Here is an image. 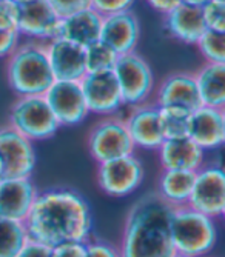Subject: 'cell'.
<instances>
[{"instance_id": "10", "label": "cell", "mask_w": 225, "mask_h": 257, "mask_svg": "<svg viewBox=\"0 0 225 257\" xmlns=\"http://www.w3.org/2000/svg\"><path fill=\"white\" fill-rule=\"evenodd\" d=\"M79 83L89 114L109 117V115H118L121 108L125 106L113 69L86 73Z\"/></svg>"}, {"instance_id": "41", "label": "cell", "mask_w": 225, "mask_h": 257, "mask_svg": "<svg viewBox=\"0 0 225 257\" xmlns=\"http://www.w3.org/2000/svg\"><path fill=\"white\" fill-rule=\"evenodd\" d=\"M171 257H184V255H181V254H174V255H171Z\"/></svg>"}, {"instance_id": "39", "label": "cell", "mask_w": 225, "mask_h": 257, "mask_svg": "<svg viewBox=\"0 0 225 257\" xmlns=\"http://www.w3.org/2000/svg\"><path fill=\"white\" fill-rule=\"evenodd\" d=\"M5 179V168H4V162L0 159V180Z\"/></svg>"}, {"instance_id": "35", "label": "cell", "mask_w": 225, "mask_h": 257, "mask_svg": "<svg viewBox=\"0 0 225 257\" xmlns=\"http://www.w3.org/2000/svg\"><path fill=\"white\" fill-rule=\"evenodd\" d=\"M20 43L17 31L0 30V59H8Z\"/></svg>"}, {"instance_id": "12", "label": "cell", "mask_w": 225, "mask_h": 257, "mask_svg": "<svg viewBox=\"0 0 225 257\" xmlns=\"http://www.w3.org/2000/svg\"><path fill=\"white\" fill-rule=\"evenodd\" d=\"M17 33L34 42L47 43L57 37L59 17L48 0H27L17 4Z\"/></svg>"}, {"instance_id": "22", "label": "cell", "mask_w": 225, "mask_h": 257, "mask_svg": "<svg viewBox=\"0 0 225 257\" xmlns=\"http://www.w3.org/2000/svg\"><path fill=\"white\" fill-rule=\"evenodd\" d=\"M165 30L170 36L187 45H196L207 27L199 8L181 4L165 14Z\"/></svg>"}, {"instance_id": "19", "label": "cell", "mask_w": 225, "mask_h": 257, "mask_svg": "<svg viewBox=\"0 0 225 257\" xmlns=\"http://www.w3.org/2000/svg\"><path fill=\"white\" fill-rule=\"evenodd\" d=\"M154 97L159 108H181L193 112L202 106L194 74L190 73H173L165 77Z\"/></svg>"}, {"instance_id": "31", "label": "cell", "mask_w": 225, "mask_h": 257, "mask_svg": "<svg viewBox=\"0 0 225 257\" xmlns=\"http://www.w3.org/2000/svg\"><path fill=\"white\" fill-rule=\"evenodd\" d=\"M85 245H86V257H122L119 246L106 240L91 237L86 240Z\"/></svg>"}, {"instance_id": "33", "label": "cell", "mask_w": 225, "mask_h": 257, "mask_svg": "<svg viewBox=\"0 0 225 257\" xmlns=\"http://www.w3.org/2000/svg\"><path fill=\"white\" fill-rule=\"evenodd\" d=\"M19 7L14 0H0V30L17 31Z\"/></svg>"}, {"instance_id": "7", "label": "cell", "mask_w": 225, "mask_h": 257, "mask_svg": "<svg viewBox=\"0 0 225 257\" xmlns=\"http://www.w3.org/2000/svg\"><path fill=\"white\" fill-rule=\"evenodd\" d=\"M86 147L89 156L97 165L113 159L134 154L136 151L128 134L125 120L119 115L102 117L99 122H96L88 133Z\"/></svg>"}, {"instance_id": "25", "label": "cell", "mask_w": 225, "mask_h": 257, "mask_svg": "<svg viewBox=\"0 0 225 257\" xmlns=\"http://www.w3.org/2000/svg\"><path fill=\"white\" fill-rule=\"evenodd\" d=\"M27 240L28 232L24 223L0 217V257H16Z\"/></svg>"}, {"instance_id": "13", "label": "cell", "mask_w": 225, "mask_h": 257, "mask_svg": "<svg viewBox=\"0 0 225 257\" xmlns=\"http://www.w3.org/2000/svg\"><path fill=\"white\" fill-rule=\"evenodd\" d=\"M0 159L5 177H31L37 163L34 142L8 125L0 128Z\"/></svg>"}, {"instance_id": "5", "label": "cell", "mask_w": 225, "mask_h": 257, "mask_svg": "<svg viewBox=\"0 0 225 257\" xmlns=\"http://www.w3.org/2000/svg\"><path fill=\"white\" fill-rule=\"evenodd\" d=\"M8 126L31 142L48 140L60 128L43 96L19 97L11 106Z\"/></svg>"}, {"instance_id": "17", "label": "cell", "mask_w": 225, "mask_h": 257, "mask_svg": "<svg viewBox=\"0 0 225 257\" xmlns=\"http://www.w3.org/2000/svg\"><path fill=\"white\" fill-rule=\"evenodd\" d=\"M141 37V23L133 11L106 16L102 19L99 40L118 56L134 53Z\"/></svg>"}, {"instance_id": "36", "label": "cell", "mask_w": 225, "mask_h": 257, "mask_svg": "<svg viewBox=\"0 0 225 257\" xmlns=\"http://www.w3.org/2000/svg\"><path fill=\"white\" fill-rule=\"evenodd\" d=\"M16 257H51V246L28 237Z\"/></svg>"}, {"instance_id": "37", "label": "cell", "mask_w": 225, "mask_h": 257, "mask_svg": "<svg viewBox=\"0 0 225 257\" xmlns=\"http://www.w3.org/2000/svg\"><path fill=\"white\" fill-rule=\"evenodd\" d=\"M145 2L157 13L161 14H168L170 11H173L176 7H179L182 4V0H145Z\"/></svg>"}, {"instance_id": "1", "label": "cell", "mask_w": 225, "mask_h": 257, "mask_svg": "<svg viewBox=\"0 0 225 257\" xmlns=\"http://www.w3.org/2000/svg\"><path fill=\"white\" fill-rule=\"evenodd\" d=\"M24 225L30 239L53 248L91 239L94 219L91 205L79 191L53 186L39 191Z\"/></svg>"}, {"instance_id": "9", "label": "cell", "mask_w": 225, "mask_h": 257, "mask_svg": "<svg viewBox=\"0 0 225 257\" xmlns=\"http://www.w3.org/2000/svg\"><path fill=\"white\" fill-rule=\"evenodd\" d=\"M188 206L219 220L225 214V173L217 163H204L194 174Z\"/></svg>"}, {"instance_id": "3", "label": "cell", "mask_w": 225, "mask_h": 257, "mask_svg": "<svg viewBox=\"0 0 225 257\" xmlns=\"http://www.w3.org/2000/svg\"><path fill=\"white\" fill-rule=\"evenodd\" d=\"M7 79L19 97L43 96L54 83L45 43L34 40L19 43L8 57Z\"/></svg>"}, {"instance_id": "14", "label": "cell", "mask_w": 225, "mask_h": 257, "mask_svg": "<svg viewBox=\"0 0 225 257\" xmlns=\"http://www.w3.org/2000/svg\"><path fill=\"white\" fill-rule=\"evenodd\" d=\"M134 148L157 151L164 142L161 126V109L156 103L133 106L124 119Z\"/></svg>"}, {"instance_id": "34", "label": "cell", "mask_w": 225, "mask_h": 257, "mask_svg": "<svg viewBox=\"0 0 225 257\" xmlns=\"http://www.w3.org/2000/svg\"><path fill=\"white\" fill-rule=\"evenodd\" d=\"M86 242H65L51 248V257H86Z\"/></svg>"}, {"instance_id": "6", "label": "cell", "mask_w": 225, "mask_h": 257, "mask_svg": "<svg viewBox=\"0 0 225 257\" xmlns=\"http://www.w3.org/2000/svg\"><path fill=\"white\" fill-rule=\"evenodd\" d=\"M113 73L125 106L133 108L148 103L154 92V76L151 66L142 56L136 53L119 56Z\"/></svg>"}, {"instance_id": "8", "label": "cell", "mask_w": 225, "mask_h": 257, "mask_svg": "<svg viewBox=\"0 0 225 257\" xmlns=\"http://www.w3.org/2000/svg\"><path fill=\"white\" fill-rule=\"evenodd\" d=\"M145 177V168L136 154L113 159L97 165V185L109 197L122 199L136 193Z\"/></svg>"}, {"instance_id": "20", "label": "cell", "mask_w": 225, "mask_h": 257, "mask_svg": "<svg viewBox=\"0 0 225 257\" xmlns=\"http://www.w3.org/2000/svg\"><path fill=\"white\" fill-rule=\"evenodd\" d=\"M156 153L162 170L196 173L205 163V153L190 137L165 139Z\"/></svg>"}, {"instance_id": "27", "label": "cell", "mask_w": 225, "mask_h": 257, "mask_svg": "<svg viewBox=\"0 0 225 257\" xmlns=\"http://www.w3.org/2000/svg\"><path fill=\"white\" fill-rule=\"evenodd\" d=\"M118 54L109 50L105 43L100 40L94 42L85 48V66L86 73H100V71H111L116 65Z\"/></svg>"}, {"instance_id": "29", "label": "cell", "mask_w": 225, "mask_h": 257, "mask_svg": "<svg viewBox=\"0 0 225 257\" xmlns=\"http://www.w3.org/2000/svg\"><path fill=\"white\" fill-rule=\"evenodd\" d=\"M200 11L207 30L225 33V0H208Z\"/></svg>"}, {"instance_id": "24", "label": "cell", "mask_w": 225, "mask_h": 257, "mask_svg": "<svg viewBox=\"0 0 225 257\" xmlns=\"http://www.w3.org/2000/svg\"><path fill=\"white\" fill-rule=\"evenodd\" d=\"M194 80L202 106L225 108V63H205Z\"/></svg>"}, {"instance_id": "23", "label": "cell", "mask_w": 225, "mask_h": 257, "mask_svg": "<svg viewBox=\"0 0 225 257\" xmlns=\"http://www.w3.org/2000/svg\"><path fill=\"white\" fill-rule=\"evenodd\" d=\"M194 174L191 171H176V170H162L157 179V197L170 208L188 206Z\"/></svg>"}, {"instance_id": "30", "label": "cell", "mask_w": 225, "mask_h": 257, "mask_svg": "<svg viewBox=\"0 0 225 257\" xmlns=\"http://www.w3.org/2000/svg\"><path fill=\"white\" fill-rule=\"evenodd\" d=\"M136 0H91V8L102 17L131 11L133 4Z\"/></svg>"}, {"instance_id": "4", "label": "cell", "mask_w": 225, "mask_h": 257, "mask_svg": "<svg viewBox=\"0 0 225 257\" xmlns=\"http://www.w3.org/2000/svg\"><path fill=\"white\" fill-rule=\"evenodd\" d=\"M170 234L176 254L207 257L217 243V220L194 211L190 206L176 208L170 219Z\"/></svg>"}, {"instance_id": "38", "label": "cell", "mask_w": 225, "mask_h": 257, "mask_svg": "<svg viewBox=\"0 0 225 257\" xmlns=\"http://www.w3.org/2000/svg\"><path fill=\"white\" fill-rule=\"evenodd\" d=\"M208 2V0H182V4L188 5V7H193V8H202L205 4Z\"/></svg>"}, {"instance_id": "40", "label": "cell", "mask_w": 225, "mask_h": 257, "mask_svg": "<svg viewBox=\"0 0 225 257\" xmlns=\"http://www.w3.org/2000/svg\"><path fill=\"white\" fill-rule=\"evenodd\" d=\"M16 4H22V2H27V0H14Z\"/></svg>"}, {"instance_id": "2", "label": "cell", "mask_w": 225, "mask_h": 257, "mask_svg": "<svg viewBox=\"0 0 225 257\" xmlns=\"http://www.w3.org/2000/svg\"><path fill=\"white\" fill-rule=\"evenodd\" d=\"M173 208L156 193L136 200L125 217L119 251L122 257H171L174 248L170 234Z\"/></svg>"}, {"instance_id": "16", "label": "cell", "mask_w": 225, "mask_h": 257, "mask_svg": "<svg viewBox=\"0 0 225 257\" xmlns=\"http://www.w3.org/2000/svg\"><path fill=\"white\" fill-rule=\"evenodd\" d=\"M188 137L204 151L220 150L225 145V111L200 106L190 114Z\"/></svg>"}, {"instance_id": "32", "label": "cell", "mask_w": 225, "mask_h": 257, "mask_svg": "<svg viewBox=\"0 0 225 257\" xmlns=\"http://www.w3.org/2000/svg\"><path fill=\"white\" fill-rule=\"evenodd\" d=\"M48 4L51 5L59 19L91 8V0H48Z\"/></svg>"}, {"instance_id": "15", "label": "cell", "mask_w": 225, "mask_h": 257, "mask_svg": "<svg viewBox=\"0 0 225 257\" xmlns=\"http://www.w3.org/2000/svg\"><path fill=\"white\" fill-rule=\"evenodd\" d=\"M39 188L31 177H5L0 180V217L24 223L34 205Z\"/></svg>"}, {"instance_id": "21", "label": "cell", "mask_w": 225, "mask_h": 257, "mask_svg": "<svg viewBox=\"0 0 225 257\" xmlns=\"http://www.w3.org/2000/svg\"><path fill=\"white\" fill-rule=\"evenodd\" d=\"M102 16L93 8H86L59 20L57 37L76 43L82 48L93 45L100 37Z\"/></svg>"}, {"instance_id": "28", "label": "cell", "mask_w": 225, "mask_h": 257, "mask_svg": "<svg viewBox=\"0 0 225 257\" xmlns=\"http://www.w3.org/2000/svg\"><path fill=\"white\" fill-rule=\"evenodd\" d=\"M196 45L207 63H225V33L205 30Z\"/></svg>"}, {"instance_id": "26", "label": "cell", "mask_w": 225, "mask_h": 257, "mask_svg": "<svg viewBox=\"0 0 225 257\" xmlns=\"http://www.w3.org/2000/svg\"><path fill=\"white\" fill-rule=\"evenodd\" d=\"M161 109V126L164 139H181L188 137L190 114L181 108H159Z\"/></svg>"}, {"instance_id": "18", "label": "cell", "mask_w": 225, "mask_h": 257, "mask_svg": "<svg viewBox=\"0 0 225 257\" xmlns=\"http://www.w3.org/2000/svg\"><path fill=\"white\" fill-rule=\"evenodd\" d=\"M54 80L80 82L86 74L85 48L65 39L54 37L45 43Z\"/></svg>"}, {"instance_id": "11", "label": "cell", "mask_w": 225, "mask_h": 257, "mask_svg": "<svg viewBox=\"0 0 225 257\" xmlns=\"http://www.w3.org/2000/svg\"><path fill=\"white\" fill-rule=\"evenodd\" d=\"M59 126H77L89 115L79 82L54 80L43 94Z\"/></svg>"}]
</instances>
